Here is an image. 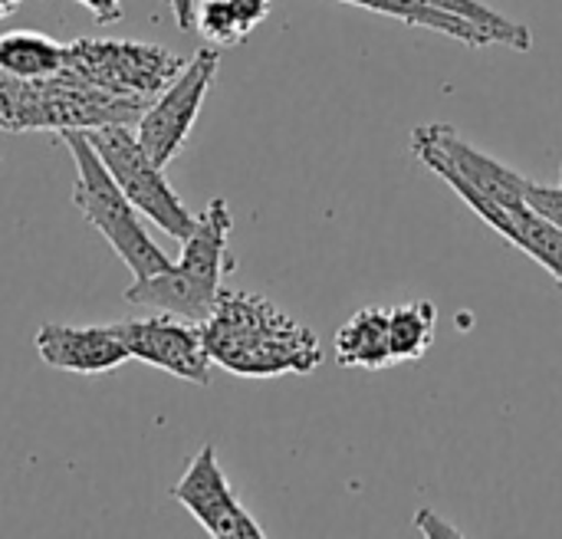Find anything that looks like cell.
<instances>
[{"mask_svg":"<svg viewBox=\"0 0 562 539\" xmlns=\"http://www.w3.org/2000/svg\"><path fill=\"white\" fill-rule=\"evenodd\" d=\"M20 3H23V0H0V20H7Z\"/></svg>","mask_w":562,"mask_h":539,"instance_id":"obj_22","label":"cell"},{"mask_svg":"<svg viewBox=\"0 0 562 539\" xmlns=\"http://www.w3.org/2000/svg\"><path fill=\"white\" fill-rule=\"evenodd\" d=\"M504 240L530 254L562 283V227L550 224L527 204H520V207H510V224L504 231Z\"/></svg>","mask_w":562,"mask_h":539,"instance_id":"obj_16","label":"cell"},{"mask_svg":"<svg viewBox=\"0 0 562 539\" xmlns=\"http://www.w3.org/2000/svg\"><path fill=\"white\" fill-rule=\"evenodd\" d=\"M270 16V0H201L194 26L217 46H240Z\"/></svg>","mask_w":562,"mask_h":539,"instance_id":"obj_14","label":"cell"},{"mask_svg":"<svg viewBox=\"0 0 562 539\" xmlns=\"http://www.w3.org/2000/svg\"><path fill=\"white\" fill-rule=\"evenodd\" d=\"M86 135H89L92 148L99 151V158L105 161L115 184L125 191V198L138 207L142 217H148L155 227H161L165 234H171L178 240H184L194 231L198 214H191L184 207V201L168 184L161 165L142 148L138 135L128 128V122L89 128Z\"/></svg>","mask_w":562,"mask_h":539,"instance_id":"obj_6","label":"cell"},{"mask_svg":"<svg viewBox=\"0 0 562 539\" xmlns=\"http://www.w3.org/2000/svg\"><path fill=\"white\" fill-rule=\"evenodd\" d=\"M76 3H82L92 13V20H99V23H119L122 20V0H76Z\"/></svg>","mask_w":562,"mask_h":539,"instance_id":"obj_20","label":"cell"},{"mask_svg":"<svg viewBox=\"0 0 562 539\" xmlns=\"http://www.w3.org/2000/svg\"><path fill=\"white\" fill-rule=\"evenodd\" d=\"M201 336L211 362L244 379L306 375L323 362L310 326L247 290H221L217 306L201 323Z\"/></svg>","mask_w":562,"mask_h":539,"instance_id":"obj_1","label":"cell"},{"mask_svg":"<svg viewBox=\"0 0 562 539\" xmlns=\"http://www.w3.org/2000/svg\"><path fill=\"white\" fill-rule=\"evenodd\" d=\"M175 13V23L181 30H194V13H198V0H165Z\"/></svg>","mask_w":562,"mask_h":539,"instance_id":"obj_21","label":"cell"},{"mask_svg":"<svg viewBox=\"0 0 562 539\" xmlns=\"http://www.w3.org/2000/svg\"><path fill=\"white\" fill-rule=\"evenodd\" d=\"M412 151L415 158L431 168L438 178L441 175H454L464 184H471L474 191H481L484 198L504 204V207H520L524 201V188L527 178L517 175L514 168L501 165L497 158L484 155L481 148H474L471 142H464L451 125L445 122H431V125H418L412 132Z\"/></svg>","mask_w":562,"mask_h":539,"instance_id":"obj_8","label":"cell"},{"mask_svg":"<svg viewBox=\"0 0 562 539\" xmlns=\"http://www.w3.org/2000/svg\"><path fill=\"white\" fill-rule=\"evenodd\" d=\"M231 207L224 198H214L194 221V231L181 240V257L168 270L132 280L125 300L132 306H148L158 313H175L191 323H204L221 296V280L237 267L231 257Z\"/></svg>","mask_w":562,"mask_h":539,"instance_id":"obj_2","label":"cell"},{"mask_svg":"<svg viewBox=\"0 0 562 539\" xmlns=\"http://www.w3.org/2000/svg\"><path fill=\"white\" fill-rule=\"evenodd\" d=\"M336 359L342 369H366L379 372L395 366L392 339H389V306L359 310L346 319L336 333Z\"/></svg>","mask_w":562,"mask_h":539,"instance_id":"obj_12","label":"cell"},{"mask_svg":"<svg viewBox=\"0 0 562 539\" xmlns=\"http://www.w3.org/2000/svg\"><path fill=\"white\" fill-rule=\"evenodd\" d=\"M560 188H562V178H560Z\"/></svg>","mask_w":562,"mask_h":539,"instance_id":"obj_23","label":"cell"},{"mask_svg":"<svg viewBox=\"0 0 562 539\" xmlns=\"http://www.w3.org/2000/svg\"><path fill=\"white\" fill-rule=\"evenodd\" d=\"M422 3H428V7H435V10L458 13V16H464V20L484 26V30L491 33L494 43H504V46H514V49H524V53L533 46L530 26H524V23H517V20H510V16H504V13H497L494 7H487V3H481V0H422Z\"/></svg>","mask_w":562,"mask_h":539,"instance_id":"obj_18","label":"cell"},{"mask_svg":"<svg viewBox=\"0 0 562 539\" xmlns=\"http://www.w3.org/2000/svg\"><path fill=\"white\" fill-rule=\"evenodd\" d=\"M524 201L530 211H537L540 217H547L550 224L562 227V188H550V184H537L527 178V188H524Z\"/></svg>","mask_w":562,"mask_h":539,"instance_id":"obj_19","label":"cell"},{"mask_svg":"<svg viewBox=\"0 0 562 539\" xmlns=\"http://www.w3.org/2000/svg\"><path fill=\"white\" fill-rule=\"evenodd\" d=\"M171 497L217 539H263V527L247 514V507L237 501L234 487L227 484V474L221 471L214 445H204L181 481L171 487Z\"/></svg>","mask_w":562,"mask_h":539,"instance_id":"obj_10","label":"cell"},{"mask_svg":"<svg viewBox=\"0 0 562 539\" xmlns=\"http://www.w3.org/2000/svg\"><path fill=\"white\" fill-rule=\"evenodd\" d=\"M119 339L125 343L128 356L155 366L161 372H171L181 382L191 385H207L211 382V356L204 349L201 323H191L175 313H158L142 316V319H122L112 323Z\"/></svg>","mask_w":562,"mask_h":539,"instance_id":"obj_9","label":"cell"},{"mask_svg":"<svg viewBox=\"0 0 562 539\" xmlns=\"http://www.w3.org/2000/svg\"><path fill=\"white\" fill-rule=\"evenodd\" d=\"M217 69H221V53L214 46H204L198 49L184 69L145 105V112L138 115V142L142 148L165 168L188 142L198 115H201V105L217 79Z\"/></svg>","mask_w":562,"mask_h":539,"instance_id":"obj_7","label":"cell"},{"mask_svg":"<svg viewBox=\"0 0 562 539\" xmlns=\"http://www.w3.org/2000/svg\"><path fill=\"white\" fill-rule=\"evenodd\" d=\"M145 105L142 99L109 96L66 69L46 79H20L0 69V132H89L128 122L142 115Z\"/></svg>","mask_w":562,"mask_h":539,"instance_id":"obj_3","label":"cell"},{"mask_svg":"<svg viewBox=\"0 0 562 539\" xmlns=\"http://www.w3.org/2000/svg\"><path fill=\"white\" fill-rule=\"evenodd\" d=\"M435 323L438 310L425 300L389 306V339H392V359L398 362H418L435 343Z\"/></svg>","mask_w":562,"mask_h":539,"instance_id":"obj_17","label":"cell"},{"mask_svg":"<svg viewBox=\"0 0 562 539\" xmlns=\"http://www.w3.org/2000/svg\"><path fill=\"white\" fill-rule=\"evenodd\" d=\"M184 63L188 59L155 43L76 36L66 43L63 69L109 96L151 102L184 69Z\"/></svg>","mask_w":562,"mask_h":539,"instance_id":"obj_5","label":"cell"},{"mask_svg":"<svg viewBox=\"0 0 562 539\" xmlns=\"http://www.w3.org/2000/svg\"><path fill=\"white\" fill-rule=\"evenodd\" d=\"M59 138L76 161L72 204L79 207V214L105 237V244L132 270L135 280H145V277L168 270L171 257L148 237V231L138 221V207L115 184L105 161L92 148L89 135L79 128H66V132H59Z\"/></svg>","mask_w":562,"mask_h":539,"instance_id":"obj_4","label":"cell"},{"mask_svg":"<svg viewBox=\"0 0 562 539\" xmlns=\"http://www.w3.org/2000/svg\"><path fill=\"white\" fill-rule=\"evenodd\" d=\"M36 352L49 369L76 372V375H102L132 359L112 323L109 326L43 323L36 333Z\"/></svg>","mask_w":562,"mask_h":539,"instance_id":"obj_11","label":"cell"},{"mask_svg":"<svg viewBox=\"0 0 562 539\" xmlns=\"http://www.w3.org/2000/svg\"><path fill=\"white\" fill-rule=\"evenodd\" d=\"M66 43L36 33V30H13L0 36V69L20 79H46L63 69Z\"/></svg>","mask_w":562,"mask_h":539,"instance_id":"obj_15","label":"cell"},{"mask_svg":"<svg viewBox=\"0 0 562 539\" xmlns=\"http://www.w3.org/2000/svg\"><path fill=\"white\" fill-rule=\"evenodd\" d=\"M342 3H356V7H366V10H375V13H385L392 20H402L408 26H425V30H435V33H445L471 49H481V46H491V33L458 13H448V10H435L422 0H342Z\"/></svg>","mask_w":562,"mask_h":539,"instance_id":"obj_13","label":"cell"}]
</instances>
